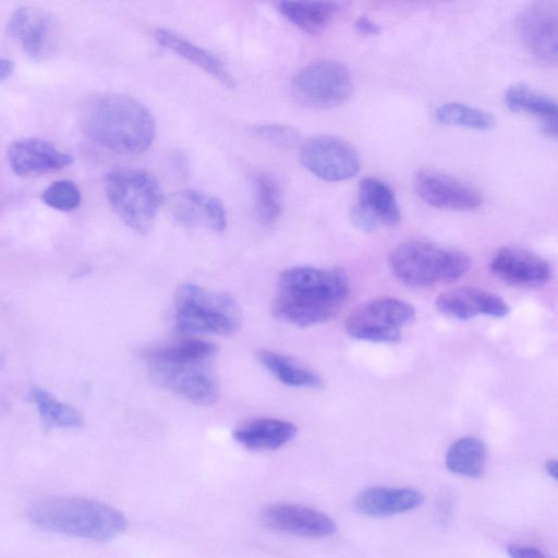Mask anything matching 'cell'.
Instances as JSON below:
<instances>
[{
  "instance_id": "6da1fadb",
  "label": "cell",
  "mask_w": 558,
  "mask_h": 558,
  "mask_svg": "<svg viewBox=\"0 0 558 558\" xmlns=\"http://www.w3.org/2000/svg\"><path fill=\"white\" fill-rule=\"evenodd\" d=\"M349 294L344 270L294 266L279 275L271 311L286 323L308 327L335 317Z\"/></svg>"
},
{
  "instance_id": "7a4b0ae2",
  "label": "cell",
  "mask_w": 558,
  "mask_h": 558,
  "mask_svg": "<svg viewBox=\"0 0 558 558\" xmlns=\"http://www.w3.org/2000/svg\"><path fill=\"white\" fill-rule=\"evenodd\" d=\"M140 355L160 387L195 404L208 405L219 396L211 372L210 349L196 338L144 348Z\"/></svg>"
},
{
  "instance_id": "3957f363",
  "label": "cell",
  "mask_w": 558,
  "mask_h": 558,
  "mask_svg": "<svg viewBox=\"0 0 558 558\" xmlns=\"http://www.w3.org/2000/svg\"><path fill=\"white\" fill-rule=\"evenodd\" d=\"M89 137L121 155L146 151L155 137V121L148 109L135 98L105 94L92 100L84 112Z\"/></svg>"
},
{
  "instance_id": "277c9868",
  "label": "cell",
  "mask_w": 558,
  "mask_h": 558,
  "mask_svg": "<svg viewBox=\"0 0 558 558\" xmlns=\"http://www.w3.org/2000/svg\"><path fill=\"white\" fill-rule=\"evenodd\" d=\"M28 515L44 530L97 542L116 538L126 529L118 509L84 497L47 498L32 506Z\"/></svg>"
},
{
  "instance_id": "5b68a950",
  "label": "cell",
  "mask_w": 558,
  "mask_h": 558,
  "mask_svg": "<svg viewBox=\"0 0 558 558\" xmlns=\"http://www.w3.org/2000/svg\"><path fill=\"white\" fill-rule=\"evenodd\" d=\"M393 276L411 287H429L461 278L471 266L468 254L424 240L399 243L388 256Z\"/></svg>"
},
{
  "instance_id": "8992f818",
  "label": "cell",
  "mask_w": 558,
  "mask_h": 558,
  "mask_svg": "<svg viewBox=\"0 0 558 558\" xmlns=\"http://www.w3.org/2000/svg\"><path fill=\"white\" fill-rule=\"evenodd\" d=\"M241 310L230 295L194 283L174 294L175 329L182 333L230 336L241 327Z\"/></svg>"
},
{
  "instance_id": "52a82bcc",
  "label": "cell",
  "mask_w": 558,
  "mask_h": 558,
  "mask_svg": "<svg viewBox=\"0 0 558 558\" xmlns=\"http://www.w3.org/2000/svg\"><path fill=\"white\" fill-rule=\"evenodd\" d=\"M107 199L119 218L131 229L148 232L163 202L157 179L141 169L119 168L105 179Z\"/></svg>"
},
{
  "instance_id": "ba28073f",
  "label": "cell",
  "mask_w": 558,
  "mask_h": 558,
  "mask_svg": "<svg viewBox=\"0 0 558 558\" xmlns=\"http://www.w3.org/2000/svg\"><path fill=\"white\" fill-rule=\"evenodd\" d=\"M414 317L415 310L410 303L381 298L356 307L345 319V330L357 340L397 343L401 339V329Z\"/></svg>"
},
{
  "instance_id": "9c48e42d",
  "label": "cell",
  "mask_w": 558,
  "mask_h": 558,
  "mask_svg": "<svg viewBox=\"0 0 558 558\" xmlns=\"http://www.w3.org/2000/svg\"><path fill=\"white\" fill-rule=\"evenodd\" d=\"M349 70L331 60L316 61L301 69L292 82L294 97L303 105L329 108L344 102L352 94Z\"/></svg>"
},
{
  "instance_id": "30bf717a",
  "label": "cell",
  "mask_w": 558,
  "mask_h": 558,
  "mask_svg": "<svg viewBox=\"0 0 558 558\" xmlns=\"http://www.w3.org/2000/svg\"><path fill=\"white\" fill-rule=\"evenodd\" d=\"M300 161L311 173L330 182L351 179L360 170L355 149L344 140L331 135L308 138L301 147Z\"/></svg>"
},
{
  "instance_id": "8fae6325",
  "label": "cell",
  "mask_w": 558,
  "mask_h": 558,
  "mask_svg": "<svg viewBox=\"0 0 558 558\" xmlns=\"http://www.w3.org/2000/svg\"><path fill=\"white\" fill-rule=\"evenodd\" d=\"M557 5L538 1L524 8L517 19V29L524 47L537 60L557 61Z\"/></svg>"
},
{
  "instance_id": "7c38bea8",
  "label": "cell",
  "mask_w": 558,
  "mask_h": 558,
  "mask_svg": "<svg viewBox=\"0 0 558 558\" xmlns=\"http://www.w3.org/2000/svg\"><path fill=\"white\" fill-rule=\"evenodd\" d=\"M259 520L267 529L304 537H327L337 530L335 521L324 512L293 504L267 505L260 510Z\"/></svg>"
},
{
  "instance_id": "4fadbf2b",
  "label": "cell",
  "mask_w": 558,
  "mask_h": 558,
  "mask_svg": "<svg viewBox=\"0 0 558 558\" xmlns=\"http://www.w3.org/2000/svg\"><path fill=\"white\" fill-rule=\"evenodd\" d=\"M413 185L418 197L436 208L474 210L481 207L483 202L482 195L474 187L432 170L418 171Z\"/></svg>"
},
{
  "instance_id": "5bb4252c",
  "label": "cell",
  "mask_w": 558,
  "mask_h": 558,
  "mask_svg": "<svg viewBox=\"0 0 558 558\" xmlns=\"http://www.w3.org/2000/svg\"><path fill=\"white\" fill-rule=\"evenodd\" d=\"M8 28L32 59L41 60L52 52L56 25L47 11L34 7H20L12 13Z\"/></svg>"
},
{
  "instance_id": "9a60e30c",
  "label": "cell",
  "mask_w": 558,
  "mask_h": 558,
  "mask_svg": "<svg viewBox=\"0 0 558 558\" xmlns=\"http://www.w3.org/2000/svg\"><path fill=\"white\" fill-rule=\"evenodd\" d=\"M8 162L17 175H37L62 170L73 157L48 141L35 137L13 141L7 150Z\"/></svg>"
},
{
  "instance_id": "2e32d148",
  "label": "cell",
  "mask_w": 558,
  "mask_h": 558,
  "mask_svg": "<svg viewBox=\"0 0 558 558\" xmlns=\"http://www.w3.org/2000/svg\"><path fill=\"white\" fill-rule=\"evenodd\" d=\"M173 219L186 228H205L222 232L227 227V214L221 202L201 191L182 190L170 203Z\"/></svg>"
},
{
  "instance_id": "e0dca14e",
  "label": "cell",
  "mask_w": 558,
  "mask_h": 558,
  "mask_svg": "<svg viewBox=\"0 0 558 558\" xmlns=\"http://www.w3.org/2000/svg\"><path fill=\"white\" fill-rule=\"evenodd\" d=\"M490 270L501 280L519 286H539L550 280L553 269L544 257L518 247H502L490 260Z\"/></svg>"
},
{
  "instance_id": "ac0fdd59",
  "label": "cell",
  "mask_w": 558,
  "mask_h": 558,
  "mask_svg": "<svg viewBox=\"0 0 558 558\" xmlns=\"http://www.w3.org/2000/svg\"><path fill=\"white\" fill-rule=\"evenodd\" d=\"M436 307L444 315L460 320L480 314L501 318L509 313V306L499 295L473 287H459L441 293L436 299Z\"/></svg>"
},
{
  "instance_id": "d6986e66",
  "label": "cell",
  "mask_w": 558,
  "mask_h": 558,
  "mask_svg": "<svg viewBox=\"0 0 558 558\" xmlns=\"http://www.w3.org/2000/svg\"><path fill=\"white\" fill-rule=\"evenodd\" d=\"M424 495L414 488L372 486L354 499L355 509L368 517H388L420 507Z\"/></svg>"
},
{
  "instance_id": "ffe728a7",
  "label": "cell",
  "mask_w": 558,
  "mask_h": 558,
  "mask_svg": "<svg viewBox=\"0 0 558 558\" xmlns=\"http://www.w3.org/2000/svg\"><path fill=\"white\" fill-rule=\"evenodd\" d=\"M296 426L275 417H256L242 422L233 429V438L251 451L276 450L296 435Z\"/></svg>"
},
{
  "instance_id": "44dd1931",
  "label": "cell",
  "mask_w": 558,
  "mask_h": 558,
  "mask_svg": "<svg viewBox=\"0 0 558 558\" xmlns=\"http://www.w3.org/2000/svg\"><path fill=\"white\" fill-rule=\"evenodd\" d=\"M154 36L160 46L199 66L227 87L234 88V78L223 62L210 51L169 29L159 28Z\"/></svg>"
},
{
  "instance_id": "7402d4cb",
  "label": "cell",
  "mask_w": 558,
  "mask_h": 558,
  "mask_svg": "<svg viewBox=\"0 0 558 558\" xmlns=\"http://www.w3.org/2000/svg\"><path fill=\"white\" fill-rule=\"evenodd\" d=\"M277 10L300 29L320 33L333 19L338 5L330 1H278Z\"/></svg>"
},
{
  "instance_id": "603a6c76",
  "label": "cell",
  "mask_w": 558,
  "mask_h": 558,
  "mask_svg": "<svg viewBox=\"0 0 558 558\" xmlns=\"http://www.w3.org/2000/svg\"><path fill=\"white\" fill-rule=\"evenodd\" d=\"M259 363L280 383L290 387L320 388L322 377L312 368L286 354L262 350L257 353Z\"/></svg>"
},
{
  "instance_id": "cb8c5ba5",
  "label": "cell",
  "mask_w": 558,
  "mask_h": 558,
  "mask_svg": "<svg viewBox=\"0 0 558 558\" xmlns=\"http://www.w3.org/2000/svg\"><path fill=\"white\" fill-rule=\"evenodd\" d=\"M359 203L375 216L380 226H395L401 219L393 191L380 179L367 177L360 182Z\"/></svg>"
},
{
  "instance_id": "d4e9b609",
  "label": "cell",
  "mask_w": 558,
  "mask_h": 558,
  "mask_svg": "<svg viewBox=\"0 0 558 558\" xmlns=\"http://www.w3.org/2000/svg\"><path fill=\"white\" fill-rule=\"evenodd\" d=\"M486 454V446L480 438L462 437L449 446L446 466L453 474L478 478L485 471Z\"/></svg>"
},
{
  "instance_id": "484cf974",
  "label": "cell",
  "mask_w": 558,
  "mask_h": 558,
  "mask_svg": "<svg viewBox=\"0 0 558 558\" xmlns=\"http://www.w3.org/2000/svg\"><path fill=\"white\" fill-rule=\"evenodd\" d=\"M505 102L511 111L536 116L542 122L555 120L557 116L554 98L523 84L510 86L505 94Z\"/></svg>"
},
{
  "instance_id": "4316f807",
  "label": "cell",
  "mask_w": 558,
  "mask_h": 558,
  "mask_svg": "<svg viewBox=\"0 0 558 558\" xmlns=\"http://www.w3.org/2000/svg\"><path fill=\"white\" fill-rule=\"evenodd\" d=\"M31 396L46 424L61 428H77L83 424L76 409L59 401L45 389L34 387Z\"/></svg>"
},
{
  "instance_id": "83f0119b",
  "label": "cell",
  "mask_w": 558,
  "mask_h": 558,
  "mask_svg": "<svg viewBox=\"0 0 558 558\" xmlns=\"http://www.w3.org/2000/svg\"><path fill=\"white\" fill-rule=\"evenodd\" d=\"M436 119L446 125L488 131L495 118L487 111L461 102H446L436 110Z\"/></svg>"
},
{
  "instance_id": "f1b7e54d",
  "label": "cell",
  "mask_w": 558,
  "mask_h": 558,
  "mask_svg": "<svg viewBox=\"0 0 558 558\" xmlns=\"http://www.w3.org/2000/svg\"><path fill=\"white\" fill-rule=\"evenodd\" d=\"M256 196L258 220L265 225H274L280 217L282 196L279 183L267 173H256L253 180Z\"/></svg>"
},
{
  "instance_id": "f546056e",
  "label": "cell",
  "mask_w": 558,
  "mask_h": 558,
  "mask_svg": "<svg viewBox=\"0 0 558 558\" xmlns=\"http://www.w3.org/2000/svg\"><path fill=\"white\" fill-rule=\"evenodd\" d=\"M81 192L77 185L70 180H58L45 189L43 202L59 211H71L81 203Z\"/></svg>"
},
{
  "instance_id": "4dcf8cb0",
  "label": "cell",
  "mask_w": 558,
  "mask_h": 558,
  "mask_svg": "<svg viewBox=\"0 0 558 558\" xmlns=\"http://www.w3.org/2000/svg\"><path fill=\"white\" fill-rule=\"evenodd\" d=\"M254 132L259 137L282 148L292 147L300 140L298 131L286 124H262L256 126Z\"/></svg>"
},
{
  "instance_id": "1f68e13d",
  "label": "cell",
  "mask_w": 558,
  "mask_h": 558,
  "mask_svg": "<svg viewBox=\"0 0 558 558\" xmlns=\"http://www.w3.org/2000/svg\"><path fill=\"white\" fill-rule=\"evenodd\" d=\"M350 219L357 229L365 232H373L380 227L375 216L359 202L351 208Z\"/></svg>"
},
{
  "instance_id": "d6a6232c",
  "label": "cell",
  "mask_w": 558,
  "mask_h": 558,
  "mask_svg": "<svg viewBox=\"0 0 558 558\" xmlns=\"http://www.w3.org/2000/svg\"><path fill=\"white\" fill-rule=\"evenodd\" d=\"M507 553L510 558H549L537 547L529 545L510 544Z\"/></svg>"
},
{
  "instance_id": "836d02e7",
  "label": "cell",
  "mask_w": 558,
  "mask_h": 558,
  "mask_svg": "<svg viewBox=\"0 0 558 558\" xmlns=\"http://www.w3.org/2000/svg\"><path fill=\"white\" fill-rule=\"evenodd\" d=\"M355 29L364 36H375L380 33V26L369 17L359 16L354 23Z\"/></svg>"
},
{
  "instance_id": "e575fe53",
  "label": "cell",
  "mask_w": 558,
  "mask_h": 558,
  "mask_svg": "<svg viewBox=\"0 0 558 558\" xmlns=\"http://www.w3.org/2000/svg\"><path fill=\"white\" fill-rule=\"evenodd\" d=\"M14 71V63L10 59L0 58V82L7 80Z\"/></svg>"
},
{
  "instance_id": "d590c367",
  "label": "cell",
  "mask_w": 558,
  "mask_h": 558,
  "mask_svg": "<svg viewBox=\"0 0 558 558\" xmlns=\"http://www.w3.org/2000/svg\"><path fill=\"white\" fill-rule=\"evenodd\" d=\"M545 470L547 472V474L553 477L555 481L557 480L558 477V463L556 460L554 459H550L546 462L545 464Z\"/></svg>"
}]
</instances>
